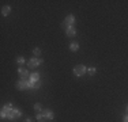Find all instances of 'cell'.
<instances>
[{"mask_svg": "<svg viewBox=\"0 0 128 122\" xmlns=\"http://www.w3.org/2000/svg\"><path fill=\"white\" fill-rule=\"evenodd\" d=\"M22 115V111L20 110H18V109H12L11 110V113L8 114V120L10 121H14V120H18V118Z\"/></svg>", "mask_w": 128, "mask_h": 122, "instance_id": "7a4b0ae2", "label": "cell"}, {"mask_svg": "<svg viewBox=\"0 0 128 122\" xmlns=\"http://www.w3.org/2000/svg\"><path fill=\"white\" fill-rule=\"evenodd\" d=\"M123 121H124V122H128V115H126V117H124Z\"/></svg>", "mask_w": 128, "mask_h": 122, "instance_id": "d6986e66", "label": "cell"}, {"mask_svg": "<svg viewBox=\"0 0 128 122\" xmlns=\"http://www.w3.org/2000/svg\"><path fill=\"white\" fill-rule=\"evenodd\" d=\"M16 88L18 90H27V88H30L29 80H19L16 83Z\"/></svg>", "mask_w": 128, "mask_h": 122, "instance_id": "52a82bcc", "label": "cell"}, {"mask_svg": "<svg viewBox=\"0 0 128 122\" xmlns=\"http://www.w3.org/2000/svg\"><path fill=\"white\" fill-rule=\"evenodd\" d=\"M16 62L19 64V65H22V64H25V59H23V57H16Z\"/></svg>", "mask_w": 128, "mask_h": 122, "instance_id": "5bb4252c", "label": "cell"}, {"mask_svg": "<svg viewBox=\"0 0 128 122\" xmlns=\"http://www.w3.org/2000/svg\"><path fill=\"white\" fill-rule=\"evenodd\" d=\"M41 64H42V59H37V57H33V59H30L27 61V66L29 68H37Z\"/></svg>", "mask_w": 128, "mask_h": 122, "instance_id": "6da1fadb", "label": "cell"}, {"mask_svg": "<svg viewBox=\"0 0 128 122\" xmlns=\"http://www.w3.org/2000/svg\"><path fill=\"white\" fill-rule=\"evenodd\" d=\"M74 23H75V18L72 16V15H68V16L66 18V20H64V23H63V27L67 30L68 27H72V26H74Z\"/></svg>", "mask_w": 128, "mask_h": 122, "instance_id": "3957f363", "label": "cell"}, {"mask_svg": "<svg viewBox=\"0 0 128 122\" xmlns=\"http://www.w3.org/2000/svg\"><path fill=\"white\" fill-rule=\"evenodd\" d=\"M11 110H12V105H6V106H3L2 113H0L2 118H8V114L11 113Z\"/></svg>", "mask_w": 128, "mask_h": 122, "instance_id": "5b68a950", "label": "cell"}, {"mask_svg": "<svg viewBox=\"0 0 128 122\" xmlns=\"http://www.w3.org/2000/svg\"><path fill=\"white\" fill-rule=\"evenodd\" d=\"M33 54H34V56H40V54H41V50H40L38 48H36L34 50H33Z\"/></svg>", "mask_w": 128, "mask_h": 122, "instance_id": "2e32d148", "label": "cell"}, {"mask_svg": "<svg viewBox=\"0 0 128 122\" xmlns=\"http://www.w3.org/2000/svg\"><path fill=\"white\" fill-rule=\"evenodd\" d=\"M29 85H30V88H40L41 87V81H32V80H29Z\"/></svg>", "mask_w": 128, "mask_h": 122, "instance_id": "30bf717a", "label": "cell"}, {"mask_svg": "<svg viewBox=\"0 0 128 122\" xmlns=\"http://www.w3.org/2000/svg\"><path fill=\"white\" fill-rule=\"evenodd\" d=\"M87 72H89L90 75H94V73H96V68H94V66H91V68L87 69Z\"/></svg>", "mask_w": 128, "mask_h": 122, "instance_id": "e0dca14e", "label": "cell"}, {"mask_svg": "<svg viewBox=\"0 0 128 122\" xmlns=\"http://www.w3.org/2000/svg\"><path fill=\"white\" fill-rule=\"evenodd\" d=\"M42 115H44V120H53V117H54L52 110H44V111H42Z\"/></svg>", "mask_w": 128, "mask_h": 122, "instance_id": "ba28073f", "label": "cell"}, {"mask_svg": "<svg viewBox=\"0 0 128 122\" xmlns=\"http://www.w3.org/2000/svg\"><path fill=\"white\" fill-rule=\"evenodd\" d=\"M78 49H79V45L76 44V42H72V44L70 45V50L71 52H76Z\"/></svg>", "mask_w": 128, "mask_h": 122, "instance_id": "4fadbf2b", "label": "cell"}, {"mask_svg": "<svg viewBox=\"0 0 128 122\" xmlns=\"http://www.w3.org/2000/svg\"><path fill=\"white\" fill-rule=\"evenodd\" d=\"M127 111H128V106H127Z\"/></svg>", "mask_w": 128, "mask_h": 122, "instance_id": "44dd1931", "label": "cell"}, {"mask_svg": "<svg viewBox=\"0 0 128 122\" xmlns=\"http://www.w3.org/2000/svg\"><path fill=\"white\" fill-rule=\"evenodd\" d=\"M30 80L32 81H38L40 80V73H37V72L32 73V75H30Z\"/></svg>", "mask_w": 128, "mask_h": 122, "instance_id": "7c38bea8", "label": "cell"}, {"mask_svg": "<svg viewBox=\"0 0 128 122\" xmlns=\"http://www.w3.org/2000/svg\"><path fill=\"white\" fill-rule=\"evenodd\" d=\"M66 34L68 35V37L75 35V34H76V30H75V27H74V26H72V27H68V29L66 30Z\"/></svg>", "mask_w": 128, "mask_h": 122, "instance_id": "9c48e42d", "label": "cell"}, {"mask_svg": "<svg viewBox=\"0 0 128 122\" xmlns=\"http://www.w3.org/2000/svg\"><path fill=\"white\" fill-rule=\"evenodd\" d=\"M36 117H37L38 121H44V115H42V113H37V115H36Z\"/></svg>", "mask_w": 128, "mask_h": 122, "instance_id": "9a60e30c", "label": "cell"}, {"mask_svg": "<svg viewBox=\"0 0 128 122\" xmlns=\"http://www.w3.org/2000/svg\"><path fill=\"white\" fill-rule=\"evenodd\" d=\"M40 122H42V121H40Z\"/></svg>", "mask_w": 128, "mask_h": 122, "instance_id": "7402d4cb", "label": "cell"}, {"mask_svg": "<svg viewBox=\"0 0 128 122\" xmlns=\"http://www.w3.org/2000/svg\"><path fill=\"white\" fill-rule=\"evenodd\" d=\"M34 110H36V111H40V110H41V105H40V103H36V105H34Z\"/></svg>", "mask_w": 128, "mask_h": 122, "instance_id": "ac0fdd59", "label": "cell"}, {"mask_svg": "<svg viewBox=\"0 0 128 122\" xmlns=\"http://www.w3.org/2000/svg\"><path fill=\"white\" fill-rule=\"evenodd\" d=\"M26 122H32V120H30V118H27V120H26Z\"/></svg>", "mask_w": 128, "mask_h": 122, "instance_id": "ffe728a7", "label": "cell"}, {"mask_svg": "<svg viewBox=\"0 0 128 122\" xmlns=\"http://www.w3.org/2000/svg\"><path fill=\"white\" fill-rule=\"evenodd\" d=\"M18 73H19V76H20L22 80H29L30 79V73L26 68H20L19 66V68H18Z\"/></svg>", "mask_w": 128, "mask_h": 122, "instance_id": "277c9868", "label": "cell"}, {"mask_svg": "<svg viewBox=\"0 0 128 122\" xmlns=\"http://www.w3.org/2000/svg\"><path fill=\"white\" fill-rule=\"evenodd\" d=\"M86 71H87V68L84 65H76L74 68V75L75 76H82V75L86 73Z\"/></svg>", "mask_w": 128, "mask_h": 122, "instance_id": "8992f818", "label": "cell"}, {"mask_svg": "<svg viewBox=\"0 0 128 122\" xmlns=\"http://www.w3.org/2000/svg\"><path fill=\"white\" fill-rule=\"evenodd\" d=\"M11 12V8H10V5H4V7L2 8V15H4V16H7L8 14Z\"/></svg>", "mask_w": 128, "mask_h": 122, "instance_id": "8fae6325", "label": "cell"}]
</instances>
